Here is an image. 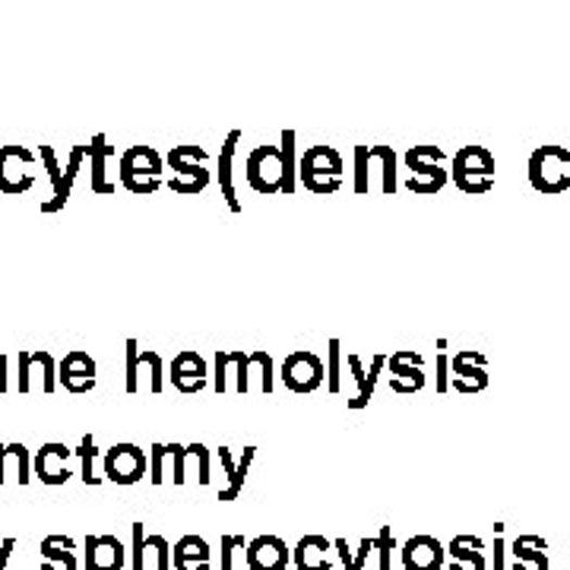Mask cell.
<instances>
[{"mask_svg": "<svg viewBox=\"0 0 570 570\" xmlns=\"http://www.w3.org/2000/svg\"><path fill=\"white\" fill-rule=\"evenodd\" d=\"M162 175H165V159L152 147H130V150H124L121 162H117L121 188L137 193V197H150L162 188Z\"/></svg>", "mask_w": 570, "mask_h": 570, "instance_id": "obj_1", "label": "cell"}, {"mask_svg": "<svg viewBox=\"0 0 570 570\" xmlns=\"http://www.w3.org/2000/svg\"><path fill=\"white\" fill-rule=\"evenodd\" d=\"M342 152L333 147H311L299 162V181L317 197H333L342 190Z\"/></svg>", "mask_w": 570, "mask_h": 570, "instance_id": "obj_2", "label": "cell"}, {"mask_svg": "<svg viewBox=\"0 0 570 570\" xmlns=\"http://www.w3.org/2000/svg\"><path fill=\"white\" fill-rule=\"evenodd\" d=\"M451 178L469 197L489 193L494 188V155L485 147H463L451 162Z\"/></svg>", "mask_w": 570, "mask_h": 570, "instance_id": "obj_3", "label": "cell"}, {"mask_svg": "<svg viewBox=\"0 0 570 570\" xmlns=\"http://www.w3.org/2000/svg\"><path fill=\"white\" fill-rule=\"evenodd\" d=\"M206 150L203 147H172L165 152V165L175 172L168 178V190L175 193H185V197H193V193H203L210 188V172H206Z\"/></svg>", "mask_w": 570, "mask_h": 570, "instance_id": "obj_4", "label": "cell"}, {"mask_svg": "<svg viewBox=\"0 0 570 570\" xmlns=\"http://www.w3.org/2000/svg\"><path fill=\"white\" fill-rule=\"evenodd\" d=\"M530 181L539 193L558 197L570 188V150L539 147L530 155Z\"/></svg>", "mask_w": 570, "mask_h": 570, "instance_id": "obj_5", "label": "cell"}, {"mask_svg": "<svg viewBox=\"0 0 570 570\" xmlns=\"http://www.w3.org/2000/svg\"><path fill=\"white\" fill-rule=\"evenodd\" d=\"M406 165H409V172H416L409 178V190L421 193V197L441 193L444 185L451 181V172L444 165V150L441 147H413L406 152Z\"/></svg>", "mask_w": 570, "mask_h": 570, "instance_id": "obj_6", "label": "cell"}, {"mask_svg": "<svg viewBox=\"0 0 570 570\" xmlns=\"http://www.w3.org/2000/svg\"><path fill=\"white\" fill-rule=\"evenodd\" d=\"M36 152L26 147H0V193L23 197L36 188Z\"/></svg>", "mask_w": 570, "mask_h": 570, "instance_id": "obj_7", "label": "cell"}, {"mask_svg": "<svg viewBox=\"0 0 570 570\" xmlns=\"http://www.w3.org/2000/svg\"><path fill=\"white\" fill-rule=\"evenodd\" d=\"M279 378H282V383H286L292 393H314L317 387L327 383V368H324L320 355H314V352H307V349H299V352H292V355L282 362Z\"/></svg>", "mask_w": 570, "mask_h": 570, "instance_id": "obj_8", "label": "cell"}, {"mask_svg": "<svg viewBox=\"0 0 570 570\" xmlns=\"http://www.w3.org/2000/svg\"><path fill=\"white\" fill-rule=\"evenodd\" d=\"M248 185L257 193H282V150L279 147H257L244 162Z\"/></svg>", "mask_w": 570, "mask_h": 570, "instance_id": "obj_9", "label": "cell"}, {"mask_svg": "<svg viewBox=\"0 0 570 570\" xmlns=\"http://www.w3.org/2000/svg\"><path fill=\"white\" fill-rule=\"evenodd\" d=\"M150 469L147 451H140L137 444H114L105 454V479L114 485H137Z\"/></svg>", "mask_w": 570, "mask_h": 570, "instance_id": "obj_10", "label": "cell"}, {"mask_svg": "<svg viewBox=\"0 0 570 570\" xmlns=\"http://www.w3.org/2000/svg\"><path fill=\"white\" fill-rule=\"evenodd\" d=\"M58 383L76 396L96 390V358L83 349H71L58 365Z\"/></svg>", "mask_w": 570, "mask_h": 570, "instance_id": "obj_11", "label": "cell"}, {"mask_svg": "<svg viewBox=\"0 0 570 570\" xmlns=\"http://www.w3.org/2000/svg\"><path fill=\"white\" fill-rule=\"evenodd\" d=\"M206 375H210V368H206V362H203V355L200 352H193V349H185V352H178L175 358H172V365H168V378H172V387L178 390V393H200L203 387H206Z\"/></svg>", "mask_w": 570, "mask_h": 570, "instance_id": "obj_12", "label": "cell"}, {"mask_svg": "<svg viewBox=\"0 0 570 570\" xmlns=\"http://www.w3.org/2000/svg\"><path fill=\"white\" fill-rule=\"evenodd\" d=\"M71 447L61 444V441H48L38 447V454L33 456V469H36L38 482L45 485H67L71 479V469H67V459H71Z\"/></svg>", "mask_w": 570, "mask_h": 570, "instance_id": "obj_13", "label": "cell"}, {"mask_svg": "<svg viewBox=\"0 0 570 570\" xmlns=\"http://www.w3.org/2000/svg\"><path fill=\"white\" fill-rule=\"evenodd\" d=\"M387 371H390V387L396 393H418L425 387L421 355L413 349H400V352L387 355Z\"/></svg>", "mask_w": 570, "mask_h": 570, "instance_id": "obj_14", "label": "cell"}, {"mask_svg": "<svg viewBox=\"0 0 570 570\" xmlns=\"http://www.w3.org/2000/svg\"><path fill=\"white\" fill-rule=\"evenodd\" d=\"M38 159H41V165H45V172H48V178H51V197L41 200L38 210H41L45 216H51V213H61V210L67 206L74 188L67 185V175H64V168H61V162H58V152L51 150V147H38Z\"/></svg>", "mask_w": 570, "mask_h": 570, "instance_id": "obj_15", "label": "cell"}, {"mask_svg": "<svg viewBox=\"0 0 570 570\" xmlns=\"http://www.w3.org/2000/svg\"><path fill=\"white\" fill-rule=\"evenodd\" d=\"M124 558H127V552L114 535H89L86 539V570H121Z\"/></svg>", "mask_w": 570, "mask_h": 570, "instance_id": "obj_16", "label": "cell"}, {"mask_svg": "<svg viewBox=\"0 0 570 570\" xmlns=\"http://www.w3.org/2000/svg\"><path fill=\"white\" fill-rule=\"evenodd\" d=\"M248 565H251V570H286L289 548L276 535H261L248 545Z\"/></svg>", "mask_w": 570, "mask_h": 570, "instance_id": "obj_17", "label": "cell"}, {"mask_svg": "<svg viewBox=\"0 0 570 570\" xmlns=\"http://www.w3.org/2000/svg\"><path fill=\"white\" fill-rule=\"evenodd\" d=\"M451 371L456 375V390L459 393H476L489 383L485 375V358L479 352H459L451 362Z\"/></svg>", "mask_w": 570, "mask_h": 570, "instance_id": "obj_18", "label": "cell"}, {"mask_svg": "<svg viewBox=\"0 0 570 570\" xmlns=\"http://www.w3.org/2000/svg\"><path fill=\"white\" fill-rule=\"evenodd\" d=\"M349 368H352L355 383H358V396L349 400V409H365L375 400V387H378V375L387 368V355H375L371 358V371H365V365H362L358 355H349Z\"/></svg>", "mask_w": 570, "mask_h": 570, "instance_id": "obj_19", "label": "cell"}, {"mask_svg": "<svg viewBox=\"0 0 570 570\" xmlns=\"http://www.w3.org/2000/svg\"><path fill=\"white\" fill-rule=\"evenodd\" d=\"M241 143V130H231L226 137V143H223V150L216 155V185L223 190V197L228 200V210L231 213H241V200H238V193H235V185H231V162H235V147Z\"/></svg>", "mask_w": 570, "mask_h": 570, "instance_id": "obj_20", "label": "cell"}, {"mask_svg": "<svg viewBox=\"0 0 570 570\" xmlns=\"http://www.w3.org/2000/svg\"><path fill=\"white\" fill-rule=\"evenodd\" d=\"M109 159H112V147L105 140V134L92 137L89 143V188L92 193H114V181H109Z\"/></svg>", "mask_w": 570, "mask_h": 570, "instance_id": "obj_21", "label": "cell"}, {"mask_svg": "<svg viewBox=\"0 0 570 570\" xmlns=\"http://www.w3.org/2000/svg\"><path fill=\"white\" fill-rule=\"evenodd\" d=\"M444 561V552L434 539L428 535H418V539H409L406 548H403V565L406 570H438Z\"/></svg>", "mask_w": 570, "mask_h": 570, "instance_id": "obj_22", "label": "cell"}, {"mask_svg": "<svg viewBox=\"0 0 570 570\" xmlns=\"http://www.w3.org/2000/svg\"><path fill=\"white\" fill-rule=\"evenodd\" d=\"M216 454H219V463L226 466L228 472V489L226 492H219V497H223V501H235V497L241 494V485H244V479H248V469H251V463H254V456H257V447H244L241 466H235V459H231V451H228V447H219Z\"/></svg>", "mask_w": 570, "mask_h": 570, "instance_id": "obj_23", "label": "cell"}, {"mask_svg": "<svg viewBox=\"0 0 570 570\" xmlns=\"http://www.w3.org/2000/svg\"><path fill=\"white\" fill-rule=\"evenodd\" d=\"M150 555H155L168 568V542L162 535H147L143 523H134V570H147Z\"/></svg>", "mask_w": 570, "mask_h": 570, "instance_id": "obj_24", "label": "cell"}, {"mask_svg": "<svg viewBox=\"0 0 570 570\" xmlns=\"http://www.w3.org/2000/svg\"><path fill=\"white\" fill-rule=\"evenodd\" d=\"M41 558H45V570H74V539H67V535H48L41 542Z\"/></svg>", "mask_w": 570, "mask_h": 570, "instance_id": "obj_25", "label": "cell"}, {"mask_svg": "<svg viewBox=\"0 0 570 570\" xmlns=\"http://www.w3.org/2000/svg\"><path fill=\"white\" fill-rule=\"evenodd\" d=\"M210 565V548L200 535H185L175 545V568L178 570H206Z\"/></svg>", "mask_w": 570, "mask_h": 570, "instance_id": "obj_26", "label": "cell"}, {"mask_svg": "<svg viewBox=\"0 0 570 570\" xmlns=\"http://www.w3.org/2000/svg\"><path fill=\"white\" fill-rule=\"evenodd\" d=\"M23 358L29 365V383H33V375H38L45 393H54L61 387L58 383V362H54L51 352H23Z\"/></svg>", "mask_w": 570, "mask_h": 570, "instance_id": "obj_27", "label": "cell"}, {"mask_svg": "<svg viewBox=\"0 0 570 570\" xmlns=\"http://www.w3.org/2000/svg\"><path fill=\"white\" fill-rule=\"evenodd\" d=\"M282 197L299 190V162H295V130H282Z\"/></svg>", "mask_w": 570, "mask_h": 570, "instance_id": "obj_28", "label": "cell"}, {"mask_svg": "<svg viewBox=\"0 0 570 570\" xmlns=\"http://www.w3.org/2000/svg\"><path fill=\"white\" fill-rule=\"evenodd\" d=\"M317 552H327V539H320V535H304L302 542H299V548H295V565L302 570H330V565L314 561Z\"/></svg>", "mask_w": 570, "mask_h": 570, "instance_id": "obj_29", "label": "cell"}, {"mask_svg": "<svg viewBox=\"0 0 570 570\" xmlns=\"http://www.w3.org/2000/svg\"><path fill=\"white\" fill-rule=\"evenodd\" d=\"M76 456H79V463H83V482L86 485H102V479L105 476H96V456H99V451H96V438L92 434H83V441H79V447L74 451Z\"/></svg>", "mask_w": 570, "mask_h": 570, "instance_id": "obj_30", "label": "cell"}, {"mask_svg": "<svg viewBox=\"0 0 570 570\" xmlns=\"http://www.w3.org/2000/svg\"><path fill=\"white\" fill-rule=\"evenodd\" d=\"M371 155L380 159V175H383L380 188L387 197H393L400 188V181H396V152H393V147H371Z\"/></svg>", "mask_w": 570, "mask_h": 570, "instance_id": "obj_31", "label": "cell"}, {"mask_svg": "<svg viewBox=\"0 0 570 570\" xmlns=\"http://www.w3.org/2000/svg\"><path fill=\"white\" fill-rule=\"evenodd\" d=\"M228 362L235 365V387H238V393H248V390H251V368H254V358H251L248 352L235 349V352H228Z\"/></svg>", "mask_w": 570, "mask_h": 570, "instance_id": "obj_32", "label": "cell"}, {"mask_svg": "<svg viewBox=\"0 0 570 570\" xmlns=\"http://www.w3.org/2000/svg\"><path fill=\"white\" fill-rule=\"evenodd\" d=\"M124 390L137 393L140 390V342L127 340V375H124Z\"/></svg>", "mask_w": 570, "mask_h": 570, "instance_id": "obj_33", "label": "cell"}, {"mask_svg": "<svg viewBox=\"0 0 570 570\" xmlns=\"http://www.w3.org/2000/svg\"><path fill=\"white\" fill-rule=\"evenodd\" d=\"M7 454H10L13 466H16V482L29 485V479H33V456H29V451L23 444H7Z\"/></svg>", "mask_w": 570, "mask_h": 570, "instance_id": "obj_34", "label": "cell"}, {"mask_svg": "<svg viewBox=\"0 0 570 570\" xmlns=\"http://www.w3.org/2000/svg\"><path fill=\"white\" fill-rule=\"evenodd\" d=\"M140 362L150 368V390L152 393H162L165 390V362H162V355L159 352H140Z\"/></svg>", "mask_w": 570, "mask_h": 570, "instance_id": "obj_35", "label": "cell"}, {"mask_svg": "<svg viewBox=\"0 0 570 570\" xmlns=\"http://www.w3.org/2000/svg\"><path fill=\"white\" fill-rule=\"evenodd\" d=\"M168 447V456H172V479H175V485H185L188 482V447L185 444H165Z\"/></svg>", "mask_w": 570, "mask_h": 570, "instance_id": "obj_36", "label": "cell"}, {"mask_svg": "<svg viewBox=\"0 0 570 570\" xmlns=\"http://www.w3.org/2000/svg\"><path fill=\"white\" fill-rule=\"evenodd\" d=\"M340 362H342V342L330 340V365H327V390H330V393H340L342 390Z\"/></svg>", "mask_w": 570, "mask_h": 570, "instance_id": "obj_37", "label": "cell"}, {"mask_svg": "<svg viewBox=\"0 0 570 570\" xmlns=\"http://www.w3.org/2000/svg\"><path fill=\"white\" fill-rule=\"evenodd\" d=\"M368 150L371 147H355V193H368V188H371V181H368Z\"/></svg>", "mask_w": 570, "mask_h": 570, "instance_id": "obj_38", "label": "cell"}, {"mask_svg": "<svg viewBox=\"0 0 570 570\" xmlns=\"http://www.w3.org/2000/svg\"><path fill=\"white\" fill-rule=\"evenodd\" d=\"M165 456H168V447H165V444H152L150 447L152 485H162V479H165Z\"/></svg>", "mask_w": 570, "mask_h": 570, "instance_id": "obj_39", "label": "cell"}, {"mask_svg": "<svg viewBox=\"0 0 570 570\" xmlns=\"http://www.w3.org/2000/svg\"><path fill=\"white\" fill-rule=\"evenodd\" d=\"M188 454L197 459V479H200V485H210L213 482V476H210V451L203 447V444H190Z\"/></svg>", "mask_w": 570, "mask_h": 570, "instance_id": "obj_40", "label": "cell"}, {"mask_svg": "<svg viewBox=\"0 0 570 570\" xmlns=\"http://www.w3.org/2000/svg\"><path fill=\"white\" fill-rule=\"evenodd\" d=\"M254 358H257V368H261V383H264V393H273V387H276L273 358L266 355V349H257V352H254Z\"/></svg>", "mask_w": 570, "mask_h": 570, "instance_id": "obj_41", "label": "cell"}, {"mask_svg": "<svg viewBox=\"0 0 570 570\" xmlns=\"http://www.w3.org/2000/svg\"><path fill=\"white\" fill-rule=\"evenodd\" d=\"M235 548H244V539L241 535H226L223 539V570H231V552Z\"/></svg>", "mask_w": 570, "mask_h": 570, "instance_id": "obj_42", "label": "cell"}, {"mask_svg": "<svg viewBox=\"0 0 570 570\" xmlns=\"http://www.w3.org/2000/svg\"><path fill=\"white\" fill-rule=\"evenodd\" d=\"M447 371H451V365H447V355L441 352V355H438V393L447 390Z\"/></svg>", "mask_w": 570, "mask_h": 570, "instance_id": "obj_43", "label": "cell"}, {"mask_svg": "<svg viewBox=\"0 0 570 570\" xmlns=\"http://www.w3.org/2000/svg\"><path fill=\"white\" fill-rule=\"evenodd\" d=\"M10 390V355H0V393Z\"/></svg>", "mask_w": 570, "mask_h": 570, "instance_id": "obj_44", "label": "cell"}, {"mask_svg": "<svg viewBox=\"0 0 570 570\" xmlns=\"http://www.w3.org/2000/svg\"><path fill=\"white\" fill-rule=\"evenodd\" d=\"M380 555H383V570H390V552H393V542H390V532L383 530V535H380Z\"/></svg>", "mask_w": 570, "mask_h": 570, "instance_id": "obj_45", "label": "cell"}, {"mask_svg": "<svg viewBox=\"0 0 570 570\" xmlns=\"http://www.w3.org/2000/svg\"><path fill=\"white\" fill-rule=\"evenodd\" d=\"M7 459H10V454H7V444H0V485L7 482Z\"/></svg>", "mask_w": 570, "mask_h": 570, "instance_id": "obj_46", "label": "cell"}, {"mask_svg": "<svg viewBox=\"0 0 570 570\" xmlns=\"http://www.w3.org/2000/svg\"><path fill=\"white\" fill-rule=\"evenodd\" d=\"M10 555H13V539H7L3 548H0V570L7 568V558H10Z\"/></svg>", "mask_w": 570, "mask_h": 570, "instance_id": "obj_47", "label": "cell"}]
</instances>
